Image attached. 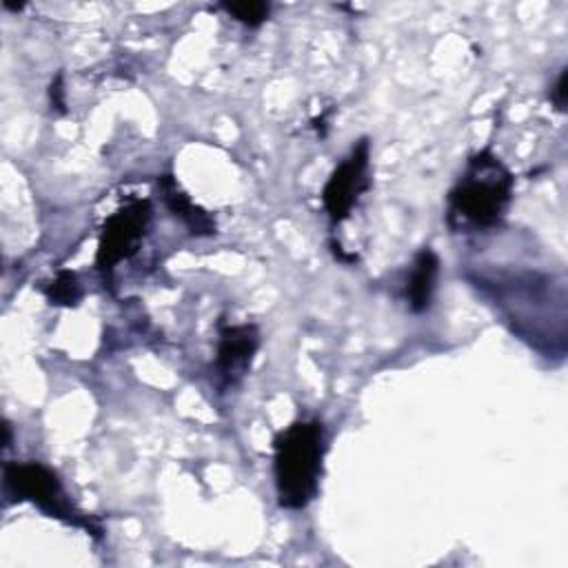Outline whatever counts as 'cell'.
<instances>
[{"mask_svg": "<svg viewBox=\"0 0 568 568\" xmlns=\"http://www.w3.org/2000/svg\"><path fill=\"white\" fill-rule=\"evenodd\" d=\"M324 426L317 419H300L273 439L275 490L282 508L300 510L317 493L324 459Z\"/></svg>", "mask_w": 568, "mask_h": 568, "instance_id": "6da1fadb", "label": "cell"}, {"mask_svg": "<svg viewBox=\"0 0 568 568\" xmlns=\"http://www.w3.org/2000/svg\"><path fill=\"white\" fill-rule=\"evenodd\" d=\"M513 184L510 171L490 151H479L448 193V224L455 229L495 226L513 197Z\"/></svg>", "mask_w": 568, "mask_h": 568, "instance_id": "7a4b0ae2", "label": "cell"}, {"mask_svg": "<svg viewBox=\"0 0 568 568\" xmlns=\"http://www.w3.org/2000/svg\"><path fill=\"white\" fill-rule=\"evenodd\" d=\"M4 486L9 495L20 501L36 504L49 517L91 530V521L67 501L58 477L47 466L38 462H9L4 464Z\"/></svg>", "mask_w": 568, "mask_h": 568, "instance_id": "3957f363", "label": "cell"}, {"mask_svg": "<svg viewBox=\"0 0 568 568\" xmlns=\"http://www.w3.org/2000/svg\"><path fill=\"white\" fill-rule=\"evenodd\" d=\"M151 220V204L149 200H131L115 213H111L102 226L95 264L102 273H111L113 266L126 257H131Z\"/></svg>", "mask_w": 568, "mask_h": 568, "instance_id": "277c9868", "label": "cell"}, {"mask_svg": "<svg viewBox=\"0 0 568 568\" xmlns=\"http://www.w3.org/2000/svg\"><path fill=\"white\" fill-rule=\"evenodd\" d=\"M368 140H359L348 158L328 175L322 189V202L331 224L344 222L357 204L359 195L368 189Z\"/></svg>", "mask_w": 568, "mask_h": 568, "instance_id": "5b68a950", "label": "cell"}, {"mask_svg": "<svg viewBox=\"0 0 568 568\" xmlns=\"http://www.w3.org/2000/svg\"><path fill=\"white\" fill-rule=\"evenodd\" d=\"M260 346V333L255 324H231L220 328L215 371L222 386H235L246 371Z\"/></svg>", "mask_w": 568, "mask_h": 568, "instance_id": "8992f818", "label": "cell"}, {"mask_svg": "<svg viewBox=\"0 0 568 568\" xmlns=\"http://www.w3.org/2000/svg\"><path fill=\"white\" fill-rule=\"evenodd\" d=\"M160 189H162V197H164L166 209L186 224L191 235L202 237V235H213L215 233V220L180 189V184L175 182L173 175H162L160 178Z\"/></svg>", "mask_w": 568, "mask_h": 568, "instance_id": "52a82bcc", "label": "cell"}, {"mask_svg": "<svg viewBox=\"0 0 568 568\" xmlns=\"http://www.w3.org/2000/svg\"><path fill=\"white\" fill-rule=\"evenodd\" d=\"M437 271H439V257L435 251L428 246L422 248L415 255L413 271L406 284V300L413 313H424L430 308L433 293H435V282H437Z\"/></svg>", "mask_w": 568, "mask_h": 568, "instance_id": "ba28073f", "label": "cell"}, {"mask_svg": "<svg viewBox=\"0 0 568 568\" xmlns=\"http://www.w3.org/2000/svg\"><path fill=\"white\" fill-rule=\"evenodd\" d=\"M44 295L55 306H75L82 297V288L78 275L73 271H60L47 286Z\"/></svg>", "mask_w": 568, "mask_h": 568, "instance_id": "9c48e42d", "label": "cell"}, {"mask_svg": "<svg viewBox=\"0 0 568 568\" xmlns=\"http://www.w3.org/2000/svg\"><path fill=\"white\" fill-rule=\"evenodd\" d=\"M222 9L233 16L237 22L246 24V27H260L268 13H271V4L262 2V0H244V2H222Z\"/></svg>", "mask_w": 568, "mask_h": 568, "instance_id": "30bf717a", "label": "cell"}, {"mask_svg": "<svg viewBox=\"0 0 568 568\" xmlns=\"http://www.w3.org/2000/svg\"><path fill=\"white\" fill-rule=\"evenodd\" d=\"M550 100L555 102V106H557L559 111L566 109V69H561V73H559V78H557V84H555V89H552V93H550Z\"/></svg>", "mask_w": 568, "mask_h": 568, "instance_id": "8fae6325", "label": "cell"}, {"mask_svg": "<svg viewBox=\"0 0 568 568\" xmlns=\"http://www.w3.org/2000/svg\"><path fill=\"white\" fill-rule=\"evenodd\" d=\"M60 82H62V75H58L55 78V82L51 84V102H53V106H58V109H64V100H62V87H60Z\"/></svg>", "mask_w": 568, "mask_h": 568, "instance_id": "7c38bea8", "label": "cell"}]
</instances>
